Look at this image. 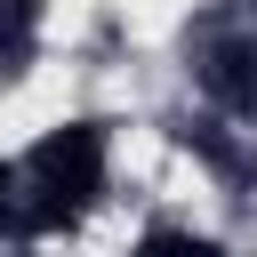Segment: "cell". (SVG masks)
I'll use <instances>...</instances> for the list:
<instances>
[{"label": "cell", "mask_w": 257, "mask_h": 257, "mask_svg": "<svg viewBox=\"0 0 257 257\" xmlns=\"http://www.w3.org/2000/svg\"><path fill=\"white\" fill-rule=\"evenodd\" d=\"M24 193H16V225L8 233H24V241H48V233H72L88 209H96V193H104V128L96 120H56V128H40V145L24 153Z\"/></svg>", "instance_id": "1"}, {"label": "cell", "mask_w": 257, "mask_h": 257, "mask_svg": "<svg viewBox=\"0 0 257 257\" xmlns=\"http://www.w3.org/2000/svg\"><path fill=\"white\" fill-rule=\"evenodd\" d=\"M201 80H209V96H217L225 112L257 120V40H225V48L201 64Z\"/></svg>", "instance_id": "2"}, {"label": "cell", "mask_w": 257, "mask_h": 257, "mask_svg": "<svg viewBox=\"0 0 257 257\" xmlns=\"http://www.w3.org/2000/svg\"><path fill=\"white\" fill-rule=\"evenodd\" d=\"M128 257H217V241H209V233H193V225H153Z\"/></svg>", "instance_id": "3"}, {"label": "cell", "mask_w": 257, "mask_h": 257, "mask_svg": "<svg viewBox=\"0 0 257 257\" xmlns=\"http://www.w3.org/2000/svg\"><path fill=\"white\" fill-rule=\"evenodd\" d=\"M32 48V0H0V64H24Z\"/></svg>", "instance_id": "4"}, {"label": "cell", "mask_w": 257, "mask_h": 257, "mask_svg": "<svg viewBox=\"0 0 257 257\" xmlns=\"http://www.w3.org/2000/svg\"><path fill=\"white\" fill-rule=\"evenodd\" d=\"M0 225H16V161H0Z\"/></svg>", "instance_id": "5"}]
</instances>
